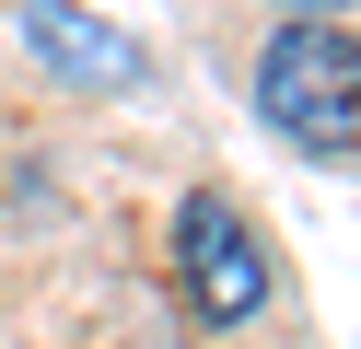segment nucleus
Listing matches in <instances>:
<instances>
[{
  "label": "nucleus",
  "mask_w": 361,
  "mask_h": 349,
  "mask_svg": "<svg viewBox=\"0 0 361 349\" xmlns=\"http://www.w3.org/2000/svg\"><path fill=\"white\" fill-rule=\"evenodd\" d=\"M257 116L280 140H303V152H338V140L361 128V35L350 23H280V35L257 47Z\"/></svg>",
  "instance_id": "nucleus-1"
},
{
  "label": "nucleus",
  "mask_w": 361,
  "mask_h": 349,
  "mask_svg": "<svg viewBox=\"0 0 361 349\" xmlns=\"http://www.w3.org/2000/svg\"><path fill=\"white\" fill-rule=\"evenodd\" d=\"M175 279H187V314H198V326H245V314L268 302V245L245 233L233 198L198 186V198L175 209Z\"/></svg>",
  "instance_id": "nucleus-2"
},
{
  "label": "nucleus",
  "mask_w": 361,
  "mask_h": 349,
  "mask_svg": "<svg viewBox=\"0 0 361 349\" xmlns=\"http://www.w3.org/2000/svg\"><path fill=\"white\" fill-rule=\"evenodd\" d=\"M24 47L59 70V82H82V93H105V82H128V70H140V47L105 35L82 0H24Z\"/></svg>",
  "instance_id": "nucleus-3"
},
{
  "label": "nucleus",
  "mask_w": 361,
  "mask_h": 349,
  "mask_svg": "<svg viewBox=\"0 0 361 349\" xmlns=\"http://www.w3.org/2000/svg\"><path fill=\"white\" fill-rule=\"evenodd\" d=\"M350 0H280V23H338Z\"/></svg>",
  "instance_id": "nucleus-4"
}]
</instances>
